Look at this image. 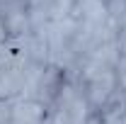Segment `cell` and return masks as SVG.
Segmentation results:
<instances>
[{
  "instance_id": "obj_1",
  "label": "cell",
  "mask_w": 126,
  "mask_h": 124,
  "mask_svg": "<svg viewBox=\"0 0 126 124\" xmlns=\"http://www.w3.org/2000/svg\"><path fill=\"white\" fill-rule=\"evenodd\" d=\"M85 83V100L92 109H104L111 102L114 93L119 90L116 88V76L114 71H104V73H97V76L82 80Z\"/></svg>"
},
{
  "instance_id": "obj_4",
  "label": "cell",
  "mask_w": 126,
  "mask_h": 124,
  "mask_svg": "<svg viewBox=\"0 0 126 124\" xmlns=\"http://www.w3.org/2000/svg\"><path fill=\"white\" fill-rule=\"evenodd\" d=\"M114 44H116V51H119V56H126V24H121V27L116 29Z\"/></svg>"
},
{
  "instance_id": "obj_3",
  "label": "cell",
  "mask_w": 126,
  "mask_h": 124,
  "mask_svg": "<svg viewBox=\"0 0 126 124\" xmlns=\"http://www.w3.org/2000/svg\"><path fill=\"white\" fill-rule=\"evenodd\" d=\"M114 76H116V88L126 93V56H119V61L114 66Z\"/></svg>"
},
{
  "instance_id": "obj_2",
  "label": "cell",
  "mask_w": 126,
  "mask_h": 124,
  "mask_svg": "<svg viewBox=\"0 0 126 124\" xmlns=\"http://www.w3.org/2000/svg\"><path fill=\"white\" fill-rule=\"evenodd\" d=\"M78 0H51V22H58L65 17H73Z\"/></svg>"
},
{
  "instance_id": "obj_5",
  "label": "cell",
  "mask_w": 126,
  "mask_h": 124,
  "mask_svg": "<svg viewBox=\"0 0 126 124\" xmlns=\"http://www.w3.org/2000/svg\"><path fill=\"white\" fill-rule=\"evenodd\" d=\"M85 124H104V119L94 114V117H87V122H85Z\"/></svg>"
}]
</instances>
